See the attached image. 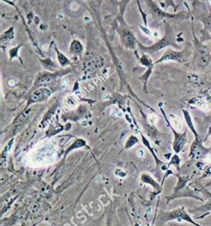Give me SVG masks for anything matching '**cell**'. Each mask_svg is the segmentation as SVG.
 I'll use <instances>...</instances> for the list:
<instances>
[{
    "label": "cell",
    "instance_id": "6",
    "mask_svg": "<svg viewBox=\"0 0 211 226\" xmlns=\"http://www.w3.org/2000/svg\"><path fill=\"white\" fill-rule=\"evenodd\" d=\"M83 46L80 42L77 39H74L72 41L71 45H70V51L72 53H74L76 55H78V54H81L83 52Z\"/></svg>",
    "mask_w": 211,
    "mask_h": 226
},
{
    "label": "cell",
    "instance_id": "9",
    "mask_svg": "<svg viewBox=\"0 0 211 226\" xmlns=\"http://www.w3.org/2000/svg\"><path fill=\"white\" fill-rule=\"evenodd\" d=\"M41 62L43 63L44 67H45L47 71H53V69H54L56 66L54 62H52L50 59H46V60H41Z\"/></svg>",
    "mask_w": 211,
    "mask_h": 226
},
{
    "label": "cell",
    "instance_id": "3",
    "mask_svg": "<svg viewBox=\"0 0 211 226\" xmlns=\"http://www.w3.org/2000/svg\"><path fill=\"white\" fill-rule=\"evenodd\" d=\"M189 56V50L188 48H185L184 51H173V50H169L163 55V56L159 60L157 61L156 64L164 62V61H176V62H184Z\"/></svg>",
    "mask_w": 211,
    "mask_h": 226
},
{
    "label": "cell",
    "instance_id": "12",
    "mask_svg": "<svg viewBox=\"0 0 211 226\" xmlns=\"http://www.w3.org/2000/svg\"><path fill=\"white\" fill-rule=\"evenodd\" d=\"M209 170H210V173H211V167H210V169H209Z\"/></svg>",
    "mask_w": 211,
    "mask_h": 226
},
{
    "label": "cell",
    "instance_id": "1",
    "mask_svg": "<svg viewBox=\"0 0 211 226\" xmlns=\"http://www.w3.org/2000/svg\"><path fill=\"white\" fill-rule=\"evenodd\" d=\"M173 31L171 29H169V28H167V31H166V34H165V37L161 39V40H159V42H157L156 44L154 45H152L151 47H143L142 45L139 44V47L142 48V50L145 51V52H148V53H155L157 52V51L159 50H161V48L167 47V46H169V45H174L175 47H176V43H173ZM179 48V47H178Z\"/></svg>",
    "mask_w": 211,
    "mask_h": 226
},
{
    "label": "cell",
    "instance_id": "5",
    "mask_svg": "<svg viewBox=\"0 0 211 226\" xmlns=\"http://www.w3.org/2000/svg\"><path fill=\"white\" fill-rule=\"evenodd\" d=\"M122 40L124 42V44L126 45V47H134V45L135 43V37L132 33L130 32H126L123 34L122 36Z\"/></svg>",
    "mask_w": 211,
    "mask_h": 226
},
{
    "label": "cell",
    "instance_id": "8",
    "mask_svg": "<svg viewBox=\"0 0 211 226\" xmlns=\"http://www.w3.org/2000/svg\"><path fill=\"white\" fill-rule=\"evenodd\" d=\"M1 37H5V39H1V42H2V44H4V43H5V44H8L9 41L13 39V27L10 28L8 31H5L4 34H2Z\"/></svg>",
    "mask_w": 211,
    "mask_h": 226
},
{
    "label": "cell",
    "instance_id": "4",
    "mask_svg": "<svg viewBox=\"0 0 211 226\" xmlns=\"http://www.w3.org/2000/svg\"><path fill=\"white\" fill-rule=\"evenodd\" d=\"M51 94H52V91L49 89L40 87V88H38L37 90H35L30 96L27 106H29L31 104H34V103H38V102H42V101L46 100L51 96Z\"/></svg>",
    "mask_w": 211,
    "mask_h": 226
},
{
    "label": "cell",
    "instance_id": "7",
    "mask_svg": "<svg viewBox=\"0 0 211 226\" xmlns=\"http://www.w3.org/2000/svg\"><path fill=\"white\" fill-rule=\"evenodd\" d=\"M54 49H55L56 53H57V55H58L57 58H58V61H59V64H60L61 66L62 67H66V66H68V65H70V60L68 59V58L65 56L62 53L59 52V50H58L56 47Z\"/></svg>",
    "mask_w": 211,
    "mask_h": 226
},
{
    "label": "cell",
    "instance_id": "2",
    "mask_svg": "<svg viewBox=\"0 0 211 226\" xmlns=\"http://www.w3.org/2000/svg\"><path fill=\"white\" fill-rule=\"evenodd\" d=\"M67 72H63V71H57L55 72H41L39 74V76L37 78L35 82V87H43L46 86V84H49L51 82H53L54 81H55L56 79H58L60 76H62L63 74H67Z\"/></svg>",
    "mask_w": 211,
    "mask_h": 226
},
{
    "label": "cell",
    "instance_id": "11",
    "mask_svg": "<svg viewBox=\"0 0 211 226\" xmlns=\"http://www.w3.org/2000/svg\"><path fill=\"white\" fill-rule=\"evenodd\" d=\"M137 154H138V156H140V155L143 156V152L142 150H139V151L137 152Z\"/></svg>",
    "mask_w": 211,
    "mask_h": 226
},
{
    "label": "cell",
    "instance_id": "10",
    "mask_svg": "<svg viewBox=\"0 0 211 226\" xmlns=\"http://www.w3.org/2000/svg\"><path fill=\"white\" fill-rule=\"evenodd\" d=\"M19 48H20V47H15V48H13V49L10 50V56H11V59H13V57H15V56H18L17 52H18Z\"/></svg>",
    "mask_w": 211,
    "mask_h": 226
}]
</instances>
